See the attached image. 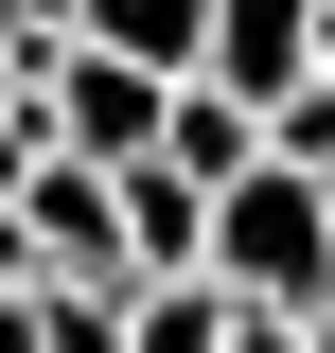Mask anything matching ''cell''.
I'll return each mask as SVG.
<instances>
[{
    "label": "cell",
    "mask_w": 335,
    "mask_h": 353,
    "mask_svg": "<svg viewBox=\"0 0 335 353\" xmlns=\"http://www.w3.org/2000/svg\"><path fill=\"white\" fill-rule=\"evenodd\" d=\"M230 318H335V176H283L247 159L212 194V265H194Z\"/></svg>",
    "instance_id": "obj_1"
},
{
    "label": "cell",
    "mask_w": 335,
    "mask_h": 353,
    "mask_svg": "<svg viewBox=\"0 0 335 353\" xmlns=\"http://www.w3.org/2000/svg\"><path fill=\"white\" fill-rule=\"evenodd\" d=\"M159 106H176V88H159V71H124V53H53V71H36V124H53V159H88V176L159 159Z\"/></svg>",
    "instance_id": "obj_2"
},
{
    "label": "cell",
    "mask_w": 335,
    "mask_h": 353,
    "mask_svg": "<svg viewBox=\"0 0 335 353\" xmlns=\"http://www.w3.org/2000/svg\"><path fill=\"white\" fill-rule=\"evenodd\" d=\"M194 88H230L247 124H283L300 88H318V0H212V36H194Z\"/></svg>",
    "instance_id": "obj_3"
},
{
    "label": "cell",
    "mask_w": 335,
    "mask_h": 353,
    "mask_svg": "<svg viewBox=\"0 0 335 353\" xmlns=\"http://www.w3.org/2000/svg\"><path fill=\"white\" fill-rule=\"evenodd\" d=\"M18 230H36V283H124V194H106L88 159H36Z\"/></svg>",
    "instance_id": "obj_4"
},
{
    "label": "cell",
    "mask_w": 335,
    "mask_h": 353,
    "mask_svg": "<svg viewBox=\"0 0 335 353\" xmlns=\"http://www.w3.org/2000/svg\"><path fill=\"white\" fill-rule=\"evenodd\" d=\"M106 194H124V283H194V265H212V194L176 159H124Z\"/></svg>",
    "instance_id": "obj_5"
},
{
    "label": "cell",
    "mask_w": 335,
    "mask_h": 353,
    "mask_svg": "<svg viewBox=\"0 0 335 353\" xmlns=\"http://www.w3.org/2000/svg\"><path fill=\"white\" fill-rule=\"evenodd\" d=\"M71 18V53H124V71H194V36H212V0H53Z\"/></svg>",
    "instance_id": "obj_6"
},
{
    "label": "cell",
    "mask_w": 335,
    "mask_h": 353,
    "mask_svg": "<svg viewBox=\"0 0 335 353\" xmlns=\"http://www.w3.org/2000/svg\"><path fill=\"white\" fill-rule=\"evenodd\" d=\"M159 159L194 176V194H230V176L265 159V124H247V106H230V88H194V71H176V106H159Z\"/></svg>",
    "instance_id": "obj_7"
},
{
    "label": "cell",
    "mask_w": 335,
    "mask_h": 353,
    "mask_svg": "<svg viewBox=\"0 0 335 353\" xmlns=\"http://www.w3.org/2000/svg\"><path fill=\"white\" fill-rule=\"evenodd\" d=\"M124 353H230V301L212 283H124Z\"/></svg>",
    "instance_id": "obj_8"
},
{
    "label": "cell",
    "mask_w": 335,
    "mask_h": 353,
    "mask_svg": "<svg viewBox=\"0 0 335 353\" xmlns=\"http://www.w3.org/2000/svg\"><path fill=\"white\" fill-rule=\"evenodd\" d=\"M36 353H124V283H36Z\"/></svg>",
    "instance_id": "obj_9"
},
{
    "label": "cell",
    "mask_w": 335,
    "mask_h": 353,
    "mask_svg": "<svg viewBox=\"0 0 335 353\" xmlns=\"http://www.w3.org/2000/svg\"><path fill=\"white\" fill-rule=\"evenodd\" d=\"M300 353H335V318H300Z\"/></svg>",
    "instance_id": "obj_10"
}]
</instances>
